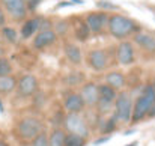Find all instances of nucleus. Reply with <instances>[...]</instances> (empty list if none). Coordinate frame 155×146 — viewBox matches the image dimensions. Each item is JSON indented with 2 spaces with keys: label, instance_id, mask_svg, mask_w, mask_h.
<instances>
[{
  "label": "nucleus",
  "instance_id": "nucleus-8",
  "mask_svg": "<svg viewBox=\"0 0 155 146\" xmlns=\"http://www.w3.org/2000/svg\"><path fill=\"white\" fill-rule=\"evenodd\" d=\"M2 5L14 20H23L27 14L26 2L23 0H2Z\"/></svg>",
  "mask_w": 155,
  "mask_h": 146
},
{
  "label": "nucleus",
  "instance_id": "nucleus-25",
  "mask_svg": "<svg viewBox=\"0 0 155 146\" xmlns=\"http://www.w3.org/2000/svg\"><path fill=\"white\" fill-rule=\"evenodd\" d=\"M83 80H84L83 74H80V72H77V71L71 72V74L66 77V83H68L69 86H77V85H81V83H83Z\"/></svg>",
  "mask_w": 155,
  "mask_h": 146
},
{
  "label": "nucleus",
  "instance_id": "nucleus-15",
  "mask_svg": "<svg viewBox=\"0 0 155 146\" xmlns=\"http://www.w3.org/2000/svg\"><path fill=\"white\" fill-rule=\"evenodd\" d=\"M134 41H136V44H139L146 51L155 53V36L149 35V33H137L134 36Z\"/></svg>",
  "mask_w": 155,
  "mask_h": 146
},
{
  "label": "nucleus",
  "instance_id": "nucleus-40",
  "mask_svg": "<svg viewBox=\"0 0 155 146\" xmlns=\"http://www.w3.org/2000/svg\"><path fill=\"white\" fill-rule=\"evenodd\" d=\"M72 2H74V3H80V5L83 3V0H72Z\"/></svg>",
  "mask_w": 155,
  "mask_h": 146
},
{
  "label": "nucleus",
  "instance_id": "nucleus-11",
  "mask_svg": "<svg viewBox=\"0 0 155 146\" xmlns=\"http://www.w3.org/2000/svg\"><path fill=\"white\" fill-rule=\"evenodd\" d=\"M87 65L95 71H104L108 66V56L104 50H94L87 54Z\"/></svg>",
  "mask_w": 155,
  "mask_h": 146
},
{
  "label": "nucleus",
  "instance_id": "nucleus-24",
  "mask_svg": "<svg viewBox=\"0 0 155 146\" xmlns=\"http://www.w3.org/2000/svg\"><path fill=\"white\" fill-rule=\"evenodd\" d=\"M2 35H3L5 39L9 41L11 44H15L17 39H18V35H17L15 29H12V27H2Z\"/></svg>",
  "mask_w": 155,
  "mask_h": 146
},
{
  "label": "nucleus",
  "instance_id": "nucleus-22",
  "mask_svg": "<svg viewBox=\"0 0 155 146\" xmlns=\"http://www.w3.org/2000/svg\"><path fill=\"white\" fill-rule=\"evenodd\" d=\"M86 145V139L77 136V134H71L68 133L65 137V146H84Z\"/></svg>",
  "mask_w": 155,
  "mask_h": 146
},
{
  "label": "nucleus",
  "instance_id": "nucleus-18",
  "mask_svg": "<svg viewBox=\"0 0 155 146\" xmlns=\"http://www.w3.org/2000/svg\"><path fill=\"white\" fill-rule=\"evenodd\" d=\"M15 88H17V78L14 75L0 77V95H8L14 92Z\"/></svg>",
  "mask_w": 155,
  "mask_h": 146
},
{
  "label": "nucleus",
  "instance_id": "nucleus-14",
  "mask_svg": "<svg viewBox=\"0 0 155 146\" xmlns=\"http://www.w3.org/2000/svg\"><path fill=\"white\" fill-rule=\"evenodd\" d=\"M105 85H108L110 88H113L114 91H119V89H124L125 88V75L119 71H113V72H108L107 77H105Z\"/></svg>",
  "mask_w": 155,
  "mask_h": 146
},
{
  "label": "nucleus",
  "instance_id": "nucleus-6",
  "mask_svg": "<svg viewBox=\"0 0 155 146\" xmlns=\"http://www.w3.org/2000/svg\"><path fill=\"white\" fill-rule=\"evenodd\" d=\"M39 88V83H38V78L32 74H24L20 80H17V94L18 97L21 98H27L32 97L36 94Z\"/></svg>",
  "mask_w": 155,
  "mask_h": 146
},
{
  "label": "nucleus",
  "instance_id": "nucleus-9",
  "mask_svg": "<svg viewBox=\"0 0 155 146\" xmlns=\"http://www.w3.org/2000/svg\"><path fill=\"white\" fill-rule=\"evenodd\" d=\"M80 97L83 99L84 105H97V102L100 101V95H98V85L94 83V81H89V83H84L81 86V91H80Z\"/></svg>",
  "mask_w": 155,
  "mask_h": 146
},
{
  "label": "nucleus",
  "instance_id": "nucleus-10",
  "mask_svg": "<svg viewBox=\"0 0 155 146\" xmlns=\"http://www.w3.org/2000/svg\"><path fill=\"white\" fill-rule=\"evenodd\" d=\"M84 107L86 105L83 99L77 92H68L63 97V108L66 110V113H81Z\"/></svg>",
  "mask_w": 155,
  "mask_h": 146
},
{
  "label": "nucleus",
  "instance_id": "nucleus-12",
  "mask_svg": "<svg viewBox=\"0 0 155 146\" xmlns=\"http://www.w3.org/2000/svg\"><path fill=\"white\" fill-rule=\"evenodd\" d=\"M136 59V53H134V47L131 42L128 41H122L117 47V60L120 65H131Z\"/></svg>",
  "mask_w": 155,
  "mask_h": 146
},
{
  "label": "nucleus",
  "instance_id": "nucleus-42",
  "mask_svg": "<svg viewBox=\"0 0 155 146\" xmlns=\"http://www.w3.org/2000/svg\"><path fill=\"white\" fill-rule=\"evenodd\" d=\"M23 2H29V0H23Z\"/></svg>",
  "mask_w": 155,
  "mask_h": 146
},
{
  "label": "nucleus",
  "instance_id": "nucleus-21",
  "mask_svg": "<svg viewBox=\"0 0 155 146\" xmlns=\"http://www.w3.org/2000/svg\"><path fill=\"white\" fill-rule=\"evenodd\" d=\"M116 124H117V121H116V118H114V114L111 116V118H108V119H104V124L101 125V133L103 134H107V136H110L113 131H114V128H116Z\"/></svg>",
  "mask_w": 155,
  "mask_h": 146
},
{
  "label": "nucleus",
  "instance_id": "nucleus-27",
  "mask_svg": "<svg viewBox=\"0 0 155 146\" xmlns=\"http://www.w3.org/2000/svg\"><path fill=\"white\" fill-rule=\"evenodd\" d=\"M32 146H48V134L45 131L39 133L35 139H32Z\"/></svg>",
  "mask_w": 155,
  "mask_h": 146
},
{
  "label": "nucleus",
  "instance_id": "nucleus-35",
  "mask_svg": "<svg viewBox=\"0 0 155 146\" xmlns=\"http://www.w3.org/2000/svg\"><path fill=\"white\" fill-rule=\"evenodd\" d=\"M3 24H5V14H3V11L0 9V27H3Z\"/></svg>",
  "mask_w": 155,
  "mask_h": 146
},
{
  "label": "nucleus",
  "instance_id": "nucleus-4",
  "mask_svg": "<svg viewBox=\"0 0 155 146\" xmlns=\"http://www.w3.org/2000/svg\"><path fill=\"white\" fill-rule=\"evenodd\" d=\"M63 130L71 133V134H77V136H80L83 139H87L89 134H91L89 127H87L84 118L80 113H68V114H65Z\"/></svg>",
  "mask_w": 155,
  "mask_h": 146
},
{
  "label": "nucleus",
  "instance_id": "nucleus-16",
  "mask_svg": "<svg viewBox=\"0 0 155 146\" xmlns=\"http://www.w3.org/2000/svg\"><path fill=\"white\" fill-rule=\"evenodd\" d=\"M39 21H41V18L27 20V21L23 24V27H21V38H24V39L32 38V36L39 30Z\"/></svg>",
  "mask_w": 155,
  "mask_h": 146
},
{
  "label": "nucleus",
  "instance_id": "nucleus-13",
  "mask_svg": "<svg viewBox=\"0 0 155 146\" xmlns=\"http://www.w3.org/2000/svg\"><path fill=\"white\" fill-rule=\"evenodd\" d=\"M56 38H57V35L53 29L51 30H39V33L33 39V47L36 50H44L45 47L51 45L56 41Z\"/></svg>",
  "mask_w": 155,
  "mask_h": 146
},
{
  "label": "nucleus",
  "instance_id": "nucleus-32",
  "mask_svg": "<svg viewBox=\"0 0 155 146\" xmlns=\"http://www.w3.org/2000/svg\"><path fill=\"white\" fill-rule=\"evenodd\" d=\"M66 27H68L66 23H59V24L56 26V35H57V33H65Z\"/></svg>",
  "mask_w": 155,
  "mask_h": 146
},
{
  "label": "nucleus",
  "instance_id": "nucleus-39",
  "mask_svg": "<svg viewBox=\"0 0 155 146\" xmlns=\"http://www.w3.org/2000/svg\"><path fill=\"white\" fill-rule=\"evenodd\" d=\"M137 145H139V142H133V143H130L128 146H137Z\"/></svg>",
  "mask_w": 155,
  "mask_h": 146
},
{
  "label": "nucleus",
  "instance_id": "nucleus-33",
  "mask_svg": "<svg viewBox=\"0 0 155 146\" xmlns=\"http://www.w3.org/2000/svg\"><path fill=\"white\" fill-rule=\"evenodd\" d=\"M108 140H110V136H103L101 139L95 140V143H94V145H95V146H100V145H103V143H105V142H108Z\"/></svg>",
  "mask_w": 155,
  "mask_h": 146
},
{
  "label": "nucleus",
  "instance_id": "nucleus-26",
  "mask_svg": "<svg viewBox=\"0 0 155 146\" xmlns=\"http://www.w3.org/2000/svg\"><path fill=\"white\" fill-rule=\"evenodd\" d=\"M12 72V65L6 57H0V77L5 75H11Z\"/></svg>",
  "mask_w": 155,
  "mask_h": 146
},
{
  "label": "nucleus",
  "instance_id": "nucleus-7",
  "mask_svg": "<svg viewBox=\"0 0 155 146\" xmlns=\"http://www.w3.org/2000/svg\"><path fill=\"white\" fill-rule=\"evenodd\" d=\"M107 20H108V17L105 12H91V14H87L84 24L87 26L91 33H100L104 29V26L107 24Z\"/></svg>",
  "mask_w": 155,
  "mask_h": 146
},
{
  "label": "nucleus",
  "instance_id": "nucleus-1",
  "mask_svg": "<svg viewBox=\"0 0 155 146\" xmlns=\"http://www.w3.org/2000/svg\"><path fill=\"white\" fill-rule=\"evenodd\" d=\"M155 104V91L152 85H146L142 89V94L136 99V102L133 104V111H131V121L133 124H137L140 121H143L145 118H148V113L151 110V107Z\"/></svg>",
  "mask_w": 155,
  "mask_h": 146
},
{
  "label": "nucleus",
  "instance_id": "nucleus-34",
  "mask_svg": "<svg viewBox=\"0 0 155 146\" xmlns=\"http://www.w3.org/2000/svg\"><path fill=\"white\" fill-rule=\"evenodd\" d=\"M148 118H155V104L151 107V110H149V113H148Z\"/></svg>",
  "mask_w": 155,
  "mask_h": 146
},
{
  "label": "nucleus",
  "instance_id": "nucleus-38",
  "mask_svg": "<svg viewBox=\"0 0 155 146\" xmlns=\"http://www.w3.org/2000/svg\"><path fill=\"white\" fill-rule=\"evenodd\" d=\"M133 133H134V131H133V130H128V131H125V133H124V134H125V136H128V134H133Z\"/></svg>",
  "mask_w": 155,
  "mask_h": 146
},
{
  "label": "nucleus",
  "instance_id": "nucleus-2",
  "mask_svg": "<svg viewBox=\"0 0 155 146\" xmlns=\"http://www.w3.org/2000/svg\"><path fill=\"white\" fill-rule=\"evenodd\" d=\"M107 26H108V32L111 36L117 38V39H124L127 36H130L133 32L137 30V26L134 24V21L128 17L124 15H111L107 20Z\"/></svg>",
  "mask_w": 155,
  "mask_h": 146
},
{
  "label": "nucleus",
  "instance_id": "nucleus-41",
  "mask_svg": "<svg viewBox=\"0 0 155 146\" xmlns=\"http://www.w3.org/2000/svg\"><path fill=\"white\" fill-rule=\"evenodd\" d=\"M152 88H154V91H155V80H154V83H152Z\"/></svg>",
  "mask_w": 155,
  "mask_h": 146
},
{
  "label": "nucleus",
  "instance_id": "nucleus-5",
  "mask_svg": "<svg viewBox=\"0 0 155 146\" xmlns=\"http://www.w3.org/2000/svg\"><path fill=\"white\" fill-rule=\"evenodd\" d=\"M114 118L116 121L122 124H128L131 121V111H133V102L128 92H120L116 95L114 99Z\"/></svg>",
  "mask_w": 155,
  "mask_h": 146
},
{
  "label": "nucleus",
  "instance_id": "nucleus-37",
  "mask_svg": "<svg viewBox=\"0 0 155 146\" xmlns=\"http://www.w3.org/2000/svg\"><path fill=\"white\" fill-rule=\"evenodd\" d=\"M0 146H9V145H8V142H5V140H0Z\"/></svg>",
  "mask_w": 155,
  "mask_h": 146
},
{
  "label": "nucleus",
  "instance_id": "nucleus-31",
  "mask_svg": "<svg viewBox=\"0 0 155 146\" xmlns=\"http://www.w3.org/2000/svg\"><path fill=\"white\" fill-rule=\"evenodd\" d=\"M39 3H41V0H29V2L26 3V8H27L29 11H35Z\"/></svg>",
  "mask_w": 155,
  "mask_h": 146
},
{
  "label": "nucleus",
  "instance_id": "nucleus-20",
  "mask_svg": "<svg viewBox=\"0 0 155 146\" xmlns=\"http://www.w3.org/2000/svg\"><path fill=\"white\" fill-rule=\"evenodd\" d=\"M65 54H66V57H68V60L69 62H72L74 65H80L81 63V51L80 48L77 47V45H74V44H68L66 47H65Z\"/></svg>",
  "mask_w": 155,
  "mask_h": 146
},
{
  "label": "nucleus",
  "instance_id": "nucleus-28",
  "mask_svg": "<svg viewBox=\"0 0 155 146\" xmlns=\"http://www.w3.org/2000/svg\"><path fill=\"white\" fill-rule=\"evenodd\" d=\"M63 119H65V113H63V111H57V113H54V116H53L51 124L56 125L57 128H60V125H63Z\"/></svg>",
  "mask_w": 155,
  "mask_h": 146
},
{
  "label": "nucleus",
  "instance_id": "nucleus-43",
  "mask_svg": "<svg viewBox=\"0 0 155 146\" xmlns=\"http://www.w3.org/2000/svg\"><path fill=\"white\" fill-rule=\"evenodd\" d=\"M154 11H155V8H154Z\"/></svg>",
  "mask_w": 155,
  "mask_h": 146
},
{
  "label": "nucleus",
  "instance_id": "nucleus-29",
  "mask_svg": "<svg viewBox=\"0 0 155 146\" xmlns=\"http://www.w3.org/2000/svg\"><path fill=\"white\" fill-rule=\"evenodd\" d=\"M39 30H51V21L50 20H41L39 21Z\"/></svg>",
  "mask_w": 155,
  "mask_h": 146
},
{
  "label": "nucleus",
  "instance_id": "nucleus-3",
  "mask_svg": "<svg viewBox=\"0 0 155 146\" xmlns=\"http://www.w3.org/2000/svg\"><path fill=\"white\" fill-rule=\"evenodd\" d=\"M44 131V125L38 118H24L21 119L17 127H15V133L18 137L24 139V140H32L35 139L39 133Z\"/></svg>",
  "mask_w": 155,
  "mask_h": 146
},
{
  "label": "nucleus",
  "instance_id": "nucleus-36",
  "mask_svg": "<svg viewBox=\"0 0 155 146\" xmlns=\"http://www.w3.org/2000/svg\"><path fill=\"white\" fill-rule=\"evenodd\" d=\"M0 113H5V107H3V104H2V101H0Z\"/></svg>",
  "mask_w": 155,
  "mask_h": 146
},
{
  "label": "nucleus",
  "instance_id": "nucleus-17",
  "mask_svg": "<svg viewBox=\"0 0 155 146\" xmlns=\"http://www.w3.org/2000/svg\"><path fill=\"white\" fill-rule=\"evenodd\" d=\"M98 95H100L101 101L108 102V104H113L114 99H116V95H117V91H114L108 85H104L103 83V85H98Z\"/></svg>",
  "mask_w": 155,
  "mask_h": 146
},
{
  "label": "nucleus",
  "instance_id": "nucleus-30",
  "mask_svg": "<svg viewBox=\"0 0 155 146\" xmlns=\"http://www.w3.org/2000/svg\"><path fill=\"white\" fill-rule=\"evenodd\" d=\"M97 5H98L100 8H104V9H116V5H113V3H110V2H107V0H100Z\"/></svg>",
  "mask_w": 155,
  "mask_h": 146
},
{
  "label": "nucleus",
  "instance_id": "nucleus-19",
  "mask_svg": "<svg viewBox=\"0 0 155 146\" xmlns=\"http://www.w3.org/2000/svg\"><path fill=\"white\" fill-rule=\"evenodd\" d=\"M66 131L63 128H54L48 136V146H65Z\"/></svg>",
  "mask_w": 155,
  "mask_h": 146
},
{
  "label": "nucleus",
  "instance_id": "nucleus-23",
  "mask_svg": "<svg viewBox=\"0 0 155 146\" xmlns=\"http://www.w3.org/2000/svg\"><path fill=\"white\" fill-rule=\"evenodd\" d=\"M89 35H91V32H89L87 26H86L84 23H80V24L77 26V29H75V38H77L78 41H86V39L89 38Z\"/></svg>",
  "mask_w": 155,
  "mask_h": 146
}]
</instances>
